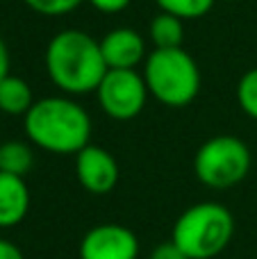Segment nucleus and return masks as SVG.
I'll use <instances>...</instances> for the list:
<instances>
[{
    "mask_svg": "<svg viewBox=\"0 0 257 259\" xmlns=\"http://www.w3.org/2000/svg\"><path fill=\"white\" fill-rule=\"evenodd\" d=\"M100 41L82 30H62L48 41L46 73L68 96H84L98 89L107 73Z\"/></svg>",
    "mask_w": 257,
    "mask_h": 259,
    "instance_id": "f257e3e1",
    "label": "nucleus"
},
{
    "mask_svg": "<svg viewBox=\"0 0 257 259\" xmlns=\"http://www.w3.org/2000/svg\"><path fill=\"white\" fill-rule=\"evenodd\" d=\"M23 118L30 143L46 152L77 155L91 143V116L66 96L36 100Z\"/></svg>",
    "mask_w": 257,
    "mask_h": 259,
    "instance_id": "f03ea898",
    "label": "nucleus"
},
{
    "mask_svg": "<svg viewBox=\"0 0 257 259\" xmlns=\"http://www.w3.org/2000/svg\"><path fill=\"white\" fill-rule=\"evenodd\" d=\"M235 237V216L221 202H196L173 223L171 241L189 259L221 255Z\"/></svg>",
    "mask_w": 257,
    "mask_h": 259,
    "instance_id": "7ed1b4c3",
    "label": "nucleus"
},
{
    "mask_svg": "<svg viewBox=\"0 0 257 259\" xmlns=\"http://www.w3.org/2000/svg\"><path fill=\"white\" fill-rule=\"evenodd\" d=\"M144 80L148 94L166 107H187L200 91V71L182 48H155L146 57Z\"/></svg>",
    "mask_w": 257,
    "mask_h": 259,
    "instance_id": "20e7f679",
    "label": "nucleus"
},
{
    "mask_svg": "<svg viewBox=\"0 0 257 259\" xmlns=\"http://www.w3.org/2000/svg\"><path fill=\"white\" fill-rule=\"evenodd\" d=\"M250 150L241 139L230 134L212 137L198 148L194 157V173L205 187L226 191L248 175Z\"/></svg>",
    "mask_w": 257,
    "mask_h": 259,
    "instance_id": "39448f33",
    "label": "nucleus"
},
{
    "mask_svg": "<svg viewBox=\"0 0 257 259\" xmlns=\"http://www.w3.org/2000/svg\"><path fill=\"white\" fill-rule=\"evenodd\" d=\"M98 105L109 118L114 121H130L139 116L148 100V87L141 73L135 68H109L100 80Z\"/></svg>",
    "mask_w": 257,
    "mask_h": 259,
    "instance_id": "423d86ee",
    "label": "nucleus"
},
{
    "mask_svg": "<svg viewBox=\"0 0 257 259\" xmlns=\"http://www.w3.org/2000/svg\"><path fill=\"white\" fill-rule=\"evenodd\" d=\"M77 255L80 259H137L139 239L121 223H100L84 232Z\"/></svg>",
    "mask_w": 257,
    "mask_h": 259,
    "instance_id": "0eeeda50",
    "label": "nucleus"
},
{
    "mask_svg": "<svg viewBox=\"0 0 257 259\" xmlns=\"http://www.w3.org/2000/svg\"><path fill=\"white\" fill-rule=\"evenodd\" d=\"M75 175L87 193L105 196L118 182V164L112 152L89 143L75 155Z\"/></svg>",
    "mask_w": 257,
    "mask_h": 259,
    "instance_id": "6e6552de",
    "label": "nucleus"
},
{
    "mask_svg": "<svg viewBox=\"0 0 257 259\" xmlns=\"http://www.w3.org/2000/svg\"><path fill=\"white\" fill-rule=\"evenodd\" d=\"M100 50L107 68H137L146 59V41L132 27L109 30L100 39Z\"/></svg>",
    "mask_w": 257,
    "mask_h": 259,
    "instance_id": "1a4fd4ad",
    "label": "nucleus"
},
{
    "mask_svg": "<svg viewBox=\"0 0 257 259\" xmlns=\"http://www.w3.org/2000/svg\"><path fill=\"white\" fill-rule=\"evenodd\" d=\"M30 209V189L25 180L0 170V228L18 225Z\"/></svg>",
    "mask_w": 257,
    "mask_h": 259,
    "instance_id": "9d476101",
    "label": "nucleus"
},
{
    "mask_svg": "<svg viewBox=\"0 0 257 259\" xmlns=\"http://www.w3.org/2000/svg\"><path fill=\"white\" fill-rule=\"evenodd\" d=\"M32 89L23 77L7 75L0 82V112L9 116H25L30 107L34 105Z\"/></svg>",
    "mask_w": 257,
    "mask_h": 259,
    "instance_id": "9b49d317",
    "label": "nucleus"
},
{
    "mask_svg": "<svg viewBox=\"0 0 257 259\" xmlns=\"http://www.w3.org/2000/svg\"><path fill=\"white\" fill-rule=\"evenodd\" d=\"M34 166V152L25 141H5L0 146V170L16 178H25Z\"/></svg>",
    "mask_w": 257,
    "mask_h": 259,
    "instance_id": "f8f14e48",
    "label": "nucleus"
},
{
    "mask_svg": "<svg viewBox=\"0 0 257 259\" xmlns=\"http://www.w3.org/2000/svg\"><path fill=\"white\" fill-rule=\"evenodd\" d=\"M150 39H153L155 48H182V39H185V21L178 16H171L166 12H159L157 16L150 21Z\"/></svg>",
    "mask_w": 257,
    "mask_h": 259,
    "instance_id": "ddd939ff",
    "label": "nucleus"
},
{
    "mask_svg": "<svg viewBox=\"0 0 257 259\" xmlns=\"http://www.w3.org/2000/svg\"><path fill=\"white\" fill-rule=\"evenodd\" d=\"M162 12L178 16L180 21H194L200 18L214 7L217 0H155Z\"/></svg>",
    "mask_w": 257,
    "mask_h": 259,
    "instance_id": "4468645a",
    "label": "nucleus"
},
{
    "mask_svg": "<svg viewBox=\"0 0 257 259\" xmlns=\"http://www.w3.org/2000/svg\"><path fill=\"white\" fill-rule=\"evenodd\" d=\"M237 100H239V107L253 121H257V68H250L241 75L239 87H237Z\"/></svg>",
    "mask_w": 257,
    "mask_h": 259,
    "instance_id": "2eb2a0df",
    "label": "nucleus"
},
{
    "mask_svg": "<svg viewBox=\"0 0 257 259\" xmlns=\"http://www.w3.org/2000/svg\"><path fill=\"white\" fill-rule=\"evenodd\" d=\"M23 3L41 16H64L77 9L84 0H23Z\"/></svg>",
    "mask_w": 257,
    "mask_h": 259,
    "instance_id": "dca6fc26",
    "label": "nucleus"
},
{
    "mask_svg": "<svg viewBox=\"0 0 257 259\" xmlns=\"http://www.w3.org/2000/svg\"><path fill=\"white\" fill-rule=\"evenodd\" d=\"M148 259H189V257H187L185 252H182L180 248L171 241V239H168V241L157 243V246L153 248V252H150Z\"/></svg>",
    "mask_w": 257,
    "mask_h": 259,
    "instance_id": "f3484780",
    "label": "nucleus"
},
{
    "mask_svg": "<svg viewBox=\"0 0 257 259\" xmlns=\"http://www.w3.org/2000/svg\"><path fill=\"white\" fill-rule=\"evenodd\" d=\"M89 3L103 14H118L130 5V0H89Z\"/></svg>",
    "mask_w": 257,
    "mask_h": 259,
    "instance_id": "a211bd4d",
    "label": "nucleus"
},
{
    "mask_svg": "<svg viewBox=\"0 0 257 259\" xmlns=\"http://www.w3.org/2000/svg\"><path fill=\"white\" fill-rule=\"evenodd\" d=\"M0 259H25L21 252V248L16 243L7 241V239H0Z\"/></svg>",
    "mask_w": 257,
    "mask_h": 259,
    "instance_id": "6ab92c4d",
    "label": "nucleus"
},
{
    "mask_svg": "<svg viewBox=\"0 0 257 259\" xmlns=\"http://www.w3.org/2000/svg\"><path fill=\"white\" fill-rule=\"evenodd\" d=\"M9 75V50L5 46V41L0 39V82Z\"/></svg>",
    "mask_w": 257,
    "mask_h": 259,
    "instance_id": "aec40b11",
    "label": "nucleus"
},
{
    "mask_svg": "<svg viewBox=\"0 0 257 259\" xmlns=\"http://www.w3.org/2000/svg\"><path fill=\"white\" fill-rule=\"evenodd\" d=\"M223 3H237V0H223Z\"/></svg>",
    "mask_w": 257,
    "mask_h": 259,
    "instance_id": "412c9836",
    "label": "nucleus"
}]
</instances>
